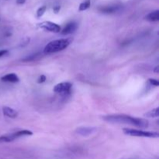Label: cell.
<instances>
[{
  "label": "cell",
  "mask_w": 159,
  "mask_h": 159,
  "mask_svg": "<svg viewBox=\"0 0 159 159\" xmlns=\"http://www.w3.org/2000/svg\"><path fill=\"white\" fill-rule=\"evenodd\" d=\"M103 120L111 124H129L140 128H147L148 121L144 118L134 117L126 114H111L103 116Z\"/></svg>",
  "instance_id": "cell-1"
},
{
  "label": "cell",
  "mask_w": 159,
  "mask_h": 159,
  "mask_svg": "<svg viewBox=\"0 0 159 159\" xmlns=\"http://www.w3.org/2000/svg\"><path fill=\"white\" fill-rule=\"evenodd\" d=\"M71 41H72L71 38H62L49 42L45 46L44 53L45 54H50L63 51L69 46Z\"/></svg>",
  "instance_id": "cell-2"
},
{
  "label": "cell",
  "mask_w": 159,
  "mask_h": 159,
  "mask_svg": "<svg viewBox=\"0 0 159 159\" xmlns=\"http://www.w3.org/2000/svg\"><path fill=\"white\" fill-rule=\"evenodd\" d=\"M123 131L124 134L131 137H148V138H157L159 137L158 132H151V131H144L141 130L130 129V128H124Z\"/></svg>",
  "instance_id": "cell-3"
},
{
  "label": "cell",
  "mask_w": 159,
  "mask_h": 159,
  "mask_svg": "<svg viewBox=\"0 0 159 159\" xmlns=\"http://www.w3.org/2000/svg\"><path fill=\"white\" fill-rule=\"evenodd\" d=\"M33 135V132L29 130H19L17 132H14V133L9 134L2 135L0 137V142H12L14 140L20 137H24V136H31Z\"/></svg>",
  "instance_id": "cell-4"
},
{
  "label": "cell",
  "mask_w": 159,
  "mask_h": 159,
  "mask_svg": "<svg viewBox=\"0 0 159 159\" xmlns=\"http://www.w3.org/2000/svg\"><path fill=\"white\" fill-rule=\"evenodd\" d=\"M71 88H72V84L71 82H65L59 83L54 86V92L62 96H67L71 93Z\"/></svg>",
  "instance_id": "cell-5"
},
{
  "label": "cell",
  "mask_w": 159,
  "mask_h": 159,
  "mask_svg": "<svg viewBox=\"0 0 159 159\" xmlns=\"http://www.w3.org/2000/svg\"><path fill=\"white\" fill-rule=\"evenodd\" d=\"M38 26L40 28L47 30L49 32H52V33H59L61 31V26L51 21H44V22H40L38 24Z\"/></svg>",
  "instance_id": "cell-6"
},
{
  "label": "cell",
  "mask_w": 159,
  "mask_h": 159,
  "mask_svg": "<svg viewBox=\"0 0 159 159\" xmlns=\"http://www.w3.org/2000/svg\"><path fill=\"white\" fill-rule=\"evenodd\" d=\"M96 127H79L76 130V133L79 135H82L83 137H88L89 135L92 134L96 131Z\"/></svg>",
  "instance_id": "cell-7"
},
{
  "label": "cell",
  "mask_w": 159,
  "mask_h": 159,
  "mask_svg": "<svg viewBox=\"0 0 159 159\" xmlns=\"http://www.w3.org/2000/svg\"><path fill=\"white\" fill-rule=\"evenodd\" d=\"M99 11L103 13H106V14H112L119 10H121V6L119 5H113V6H103V7H99Z\"/></svg>",
  "instance_id": "cell-8"
},
{
  "label": "cell",
  "mask_w": 159,
  "mask_h": 159,
  "mask_svg": "<svg viewBox=\"0 0 159 159\" xmlns=\"http://www.w3.org/2000/svg\"><path fill=\"white\" fill-rule=\"evenodd\" d=\"M78 28V24L75 22H71L69 23H68L62 30H61V34L62 35H69V34H72Z\"/></svg>",
  "instance_id": "cell-9"
},
{
  "label": "cell",
  "mask_w": 159,
  "mask_h": 159,
  "mask_svg": "<svg viewBox=\"0 0 159 159\" xmlns=\"http://www.w3.org/2000/svg\"><path fill=\"white\" fill-rule=\"evenodd\" d=\"M1 80L5 82L16 83L20 82V78L15 73H10L2 76L1 78Z\"/></svg>",
  "instance_id": "cell-10"
},
{
  "label": "cell",
  "mask_w": 159,
  "mask_h": 159,
  "mask_svg": "<svg viewBox=\"0 0 159 159\" xmlns=\"http://www.w3.org/2000/svg\"><path fill=\"white\" fill-rule=\"evenodd\" d=\"M2 112H3L4 116H6L10 118H13V119L17 117V116H18L17 111L15 110L14 109L10 108V107L4 106L3 108H2Z\"/></svg>",
  "instance_id": "cell-11"
},
{
  "label": "cell",
  "mask_w": 159,
  "mask_h": 159,
  "mask_svg": "<svg viewBox=\"0 0 159 159\" xmlns=\"http://www.w3.org/2000/svg\"><path fill=\"white\" fill-rule=\"evenodd\" d=\"M144 19L149 22H158L159 20V10H154L152 13H148Z\"/></svg>",
  "instance_id": "cell-12"
},
{
  "label": "cell",
  "mask_w": 159,
  "mask_h": 159,
  "mask_svg": "<svg viewBox=\"0 0 159 159\" xmlns=\"http://www.w3.org/2000/svg\"><path fill=\"white\" fill-rule=\"evenodd\" d=\"M158 116H159L158 107L154 109V110H152L146 112V113L144 114V116H145V117H149V118H156V117H158Z\"/></svg>",
  "instance_id": "cell-13"
},
{
  "label": "cell",
  "mask_w": 159,
  "mask_h": 159,
  "mask_svg": "<svg viewBox=\"0 0 159 159\" xmlns=\"http://www.w3.org/2000/svg\"><path fill=\"white\" fill-rule=\"evenodd\" d=\"M91 6V2H90V0H87L86 2H82L79 6V11H85V10H88V8Z\"/></svg>",
  "instance_id": "cell-14"
},
{
  "label": "cell",
  "mask_w": 159,
  "mask_h": 159,
  "mask_svg": "<svg viewBox=\"0 0 159 159\" xmlns=\"http://www.w3.org/2000/svg\"><path fill=\"white\" fill-rule=\"evenodd\" d=\"M46 10H47V7H46V6H41V7H40L39 9L38 10V11H37V16H38V18L41 17L44 14Z\"/></svg>",
  "instance_id": "cell-15"
},
{
  "label": "cell",
  "mask_w": 159,
  "mask_h": 159,
  "mask_svg": "<svg viewBox=\"0 0 159 159\" xmlns=\"http://www.w3.org/2000/svg\"><path fill=\"white\" fill-rule=\"evenodd\" d=\"M148 82L152 86H159V82L158 79H148Z\"/></svg>",
  "instance_id": "cell-16"
},
{
  "label": "cell",
  "mask_w": 159,
  "mask_h": 159,
  "mask_svg": "<svg viewBox=\"0 0 159 159\" xmlns=\"http://www.w3.org/2000/svg\"><path fill=\"white\" fill-rule=\"evenodd\" d=\"M46 76L44 75H40V76L39 77V79H38V83H39V84H41V83L44 82L45 81H46Z\"/></svg>",
  "instance_id": "cell-17"
},
{
  "label": "cell",
  "mask_w": 159,
  "mask_h": 159,
  "mask_svg": "<svg viewBox=\"0 0 159 159\" xmlns=\"http://www.w3.org/2000/svg\"><path fill=\"white\" fill-rule=\"evenodd\" d=\"M9 53V51L7 50H0V58L1 57H3L4 55H6Z\"/></svg>",
  "instance_id": "cell-18"
},
{
  "label": "cell",
  "mask_w": 159,
  "mask_h": 159,
  "mask_svg": "<svg viewBox=\"0 0 159 159\" xmlns=\"http://www.w3.org/2000/svg\"><path fill=\"white\" fill-rule=\"evenodd\" d=\"M61 10V6H55L53 8V10H54V13H58V12L60 11Z\"/></svg>",
  "instance_id": "cell-19"
},
{
  "label": "cell",
  "mask_w": 159,
  "mask_h": 159,
  "mask_svg": "<svg viewBox=\"0 0 159 159\" xmlns=\"http://www.w3.org/2000/svg\"><path fill=\"white\" fill-rule=\"evenodd\" d=\"M25 2H26V0H16V3L19 5H22L25 3Z\"/></svg>",
  "instance_id": "cell-20"
},
{
  "label": "cell",
  "mask_w": 159,
  "mask_h": 159,
  "mask_svg": "<svg viewBox=\"0 0 159 159\" xmlns=\"http://www.w3.org/2000/svg\"><path fill=\"white\" fill-rule=\"evenodd\" d=\"M153 71L154 73H159V66H156V67L154 68V69L153 70Z\"/></svg>",
  "instance_id": "cell-21"
}]
</instances>
